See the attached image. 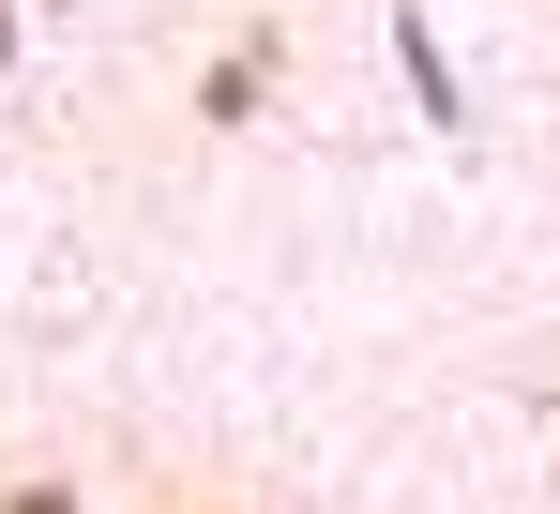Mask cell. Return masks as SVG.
I'll list each match as a JSON object with an SVG mask.
<instances>
[{"mask_svg":"<svg viewBox=\"0 0 560 514\" xmlns=\"http://www.w3.org/2000/svg\"><path fill=\"white\" fill-rule=\"evenodd\" d=\"M0 514H92V500H77L61 469H0Z\"/></svg>","mask_w":560,"mask_h":514,"instance_id":"obj_1","label":"cell"},{"mask_svg":"<svg viewBox=\"0 0 560 514\" xmlns=\"http://www.w3.org/2000/svg\"><path fill=\"white\" fill-rule=\"evenodd\" d=\"M0 77H15V0H0Z\"/></svg>","mask_w":560,"mask_h":514,"instance_id":"obj_2","label":"cell"},{"mask_svg":"<svg viewBox=\"0 0 560 514\" xmlns=\"http://www.w3.org/2000/svg\"><path fill=\"white\" fill-rule=\"evenodd\" d=\"M183 514H258V500H183Z\"/></svg>","mask_w":560,"mask_h":514,"instance_id":"obj_3","label":"cell"}]
</instances>
